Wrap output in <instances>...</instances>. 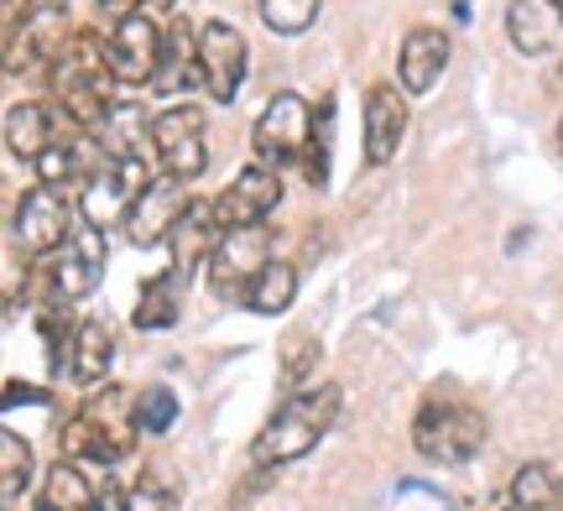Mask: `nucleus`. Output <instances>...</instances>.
I'll use <instances>...</instances> for the list:
<instances>
[{"mask_svg": "<svg viewBox=\"0 0 563 511\" xmlns=\"http://www.w3.org/2000/svg\"><path fill=\"white\" fill-rule=\"evenodd\" d=\"M162 53H167V26H157L152 11H136V16L115 21V32L104 42V63L115 84H152L162 74Z\"/></svg>", "mask_w": 563, "mask_h": 511, "instance_id": "nucleus-6", "label": "nucleus"}, {"mask_svg": "<svg viewBox=\"0 0 563 511\" xmlns=\"http://www.w3.org/2000/svg\"><path fill=\"white\" fill-rule=\"evenodd\" d=\"M152 157L167 178L199 184L209 146H203V110L199 104H167L162 115H152Z\"/></svg>", "mask_w": 563, "mask_h": 511, "instance_id": "nucleus-5", "label": "nucleus"}, {"mask_svg": "<svg viewBox=\"0 0 563 511\" xmlns=\"http://www.w3.org/2000/svg\"><path fill=\"white\" fill-rule=\"evenodd\" d=\"M220 220H214V204H203V199H194V204L183 209V220L173 225V235H167V256H173V271L178 277H188L199 262H209L214 256V246H220Z\"/></svg>", "mask_w": 563, "mask_h": 511, "instance_id": "nucleus-20", "label": "nucleus"}, {"mask_svg": "<svg viewBox=\"0 0 563 511\" xmlns=\"http://www.w3.org/2000/svg\"><path fill=\"white\" fill-rule=\"evenodd\" d=\"M334 418H340V387L334 381L292 391L262 423V433L251 438V465L256 470H282V465H292L302 454H313L323 444V433L334 429Z\"/></svg>", "mask_w": 563, "mask_h": 511, "instance_id": "nucleus-1", "label": "nucleus"}, {"mask_svg": "<svg viewBox=\"0 0 563 511\" xmlns=\"http://www.w3.org/2000/svg\"><path fill=\"white\" fill-rule=\"evenodd\" d=\"M553 5H559V11H563V0H553Z\"/></svg>", "mask_w": 563, "mask_h": 511, "instance_id": "nucleus-39", "label": "nucleus"}, {"mask_svg": "<svg viewBox=\"0 0 563 511\" xmlns=\"http://www.w3.org/2000/svg\"><path fill=\"white\" fill-rule=\"evenodd\" d=\"M485 412L464 397H428L412 418V449L428 465H470L485 449Z\"/></svg>", "mask_w": 563, "mask_h": 511, "instance_id": "nucleus-3", "label": "nucleus"}, {"mask_svg": "<svg viewBox=\"0 0 563 511\" xmlns=\"http://www.w3.org/2000/svg\"><path fill=\"white\" fill-rule=\"evenodd\" d=\"M449 32L443 26H412L397 47V79H402L407 95H433V84L443 79L449 68Z\"/></svg>", "mask_w": 563, "mask_h": 511, "instance_id": "nucleus-17", "label": "nucleus"}, {"mask_svg": "<svg viewBox=\"0 0 563 511\" xmlns=\"http://www.w3.org/2000/svg\"><path fill=\"white\" fill-rule=\"evenodd\" d=\"M95 136L104 142V152H110L115 163H146V152H152V121H146V110H141L136 100L110 104Z\"/></svg>", "mask_w": 563, "mask_h": 511, "instance_id": "nucleus-21", "label": "nucleus"}, {"mask_svg": "<svg viewBox=\"0 0 563 511\" xmlns=\"http://www.w3.org/2000/svg\"><path fill=\"white\" fill-rule=\"evenodd\" d=\"M559 146H563V115H559Z\"/></svg>", "mask_w": 563, "mask_h": 511, "instance_id": "nucleus-37", "label": "nucleus"}, {"mask_svg": "<svg viewBox=\"0 0 563 511\" xmlns=\"http://www.w3.org/2000/svg\"><path fill=\"white\" fill-rule=\"evenodd\" d=\"M266 251H272V235L266 225H245V230H224L214 256H209V287L214 298H245L251 282L266 271Z\"/></svg>", "mask_w": 563, "mask_h": 511, "instance_id": "nucleus-9", "label": "nucleus"}, {"mask_svg": "<svg viewBox=\"0 0 563 511\" xmlns=\"http://www.w3.org/2000/svg\"><path fill=\"white\" fill-rule=\"evenodd\" d=\"M194 184H183V178H152V184L136 193V204L125 209V241L141 251H152V246H167V235H173V225L183 220V209L194 204V193H188Z\"/></svg>", "mask_w": 563, "mask_h": 511, "instance_id": "nucleus-8", "label": "nucleus"}, {"mask_svg": "<svg viewBox=\"0 0 563 511\" xmlns=\"http://www.w3.org/2000/svg\"><path fill=\"white\" fill-rule=\"evenodd\" d=\"M11 230L26 246V256H53V251L74 235V209H68V188L37 184L16 199V214H11Z\"/></svg>", "mask_w": 563, "mask_h": 511, "instance_id": "nucleus-7", "label": "nucleus"}, {"mask_svg": "<svg viewBox=\"0 0 563 511\" xmlns=\"http://www.w3.org/2000/svg\"><path fill=\"white\" fill-rule=\"evenodd\" d=\"M319 5L323 0H256L266 32H277V37H298V32H308V26L319 21Z\"/></svg>", "mask_w": 563, "mask_h": 511, "instance_id": "nucleus-30", "label": "nucleus"}, {"mask_svg": "<svg viewBox=\"0 0 563 511\" xmlns=\"http://www.w3.org/2000/svg\"><path fill=\"white\" fill-rule=\"evenodd\" d=\"M329 152H334V95L313 110V136H308V152L298 163L308 188H329Z\"/></svg>", "mask_w": 563, "mask_h": 511, "instance_id": "nucleus-28", "label": "nucleus"}, {"mask_svg": "<svg viewBox=\"0 0 563 511\" xmlns=\"http://www.w3.org/2000/svg\"><path fill=\"white\" fill-rule=\"evenodd\" d=\"M125 511H178V496H173V486H162V480H141V486H131L125 491Z\"/></svg>", "mask_w": 563, "mask_h": 511, "instance_id": "nucleus-32", "label": "nucleus"}, {"mask_svg": "<svg viewBox=\"0 0 563 511\" xmlns=\"http://www.w3.org/2000/svg\"><path fill=\"white\" fill-rule=\"evenodd\" d=\"M95 501H100V491L89 486L79 459H58L37 491V511H95Z\"/></svg>", "mask_w": 563, "mask_h": 511, "instance_id": "nucleus-23", "label": "nucleus"}, {"mask_svg": "<svg viewBox=\"0 0 563 511\" xmlns=\"http://www.w3.org/2000/svg\"><path fill=\"white\" fill-rule=\"evenodd\" d=\"M563 501V475L543 459H532L511 475V507L517 511H553Z\"/></svg>", "mask_w": 563, "mask_h": 511, "instance_id": "nucleus-26", "label": "nucleus"}, {"mask_svg": "<svg viewBox=\"0 0 563 511\" xmlns=\"http://www.w3.org/2000/svg\"><path fill=\"white\" fill-rule=\"evenodd\" d=\"M104 5V16H115V21H125V16H136V11H146V0H100Z\"/></svg>", "mask_w": 563, "mask_h": 511, "instance_id": "nucleus-35", "label": "nucleus"}, {"mask_svg": "<svg viewBox=\"0 0 563 511\" xmlns=\"http://www.w3.org/2000/svg\"><path fill=\"white\" fill-rule=\"evenodd\" d=\"M214 204V220L220 230H245V225H266V214L282 204V167H266V163H251L235 173V184L220 188Z\"/></svg>", "mask_w": 563, "mask_h": 511, "instance_id": "nucleus-11", "label": "nucleus"}, {"mask_svg": "<svg viewBox=\"0 0 563 511\" xmlns=\"http://www.w3.org/2000/svg\"><path fill=\"white\" fill-rule=\"evenodd\" d=\"M21 397H26V402H47V391H37V387H21V381H5V408H16Z\"/></svg>", "mask_w": 563, "mask_h": 511, "instance_id": "nucleus-34", "label": "nucleus"}, {"mask_svg": "<svg viewBox=\"0 0 563 511\" xmlns=\"http://www.w3.org/2000/svg\"><path fill=\"white\" fill-rule=\"evenodd\" d=\"M292 298H298V266L266 262V271L251 282V292H245V308L262 313V319H277V313L292 308Z\"/></svg>", "mask_w": 563, "mask_h": 511, "instance_id": "nucleus-24", "label": "nucleus"}, {"mask_svg": "<svg viewBox=\"0 0 563 511\" xmlns=\"http://www.w3.org/2000/svg\"><path fill=\"white\" fill-rule=\"evenodd\" d=\"M136 402L131 391L110 387V391H95L89 402L79 408V418L63 429V459H79V465H115L125 454L136 449Z\"/></svg>", "mask_w": 563, "mask_h": 511, "instance_id": "nucleus-2", "label": "nucleus"}, {"mask_svg": "<svg viewBox=\"0 0 563 511\" xmlns=\"http://www.w3.org/2000/svg\"><path fill=\"white\" fill-rule=\"evenodd\" d=\"M110 366H115V329L104 319H84L68 340V381L79 391H100Z\"/></svg>", "mask_w": 563, "mask_h": 511, "instance_id": "nucleus-19", "label": "nucleus"}, {"mask_svg": "<svg viewBox=\"0 0 563 511\" xmlns=\"http://www.w3.org/2000/svg\"><path fill=\"white\" fill-rule=\"evenodd\" d=\"M79 125L63 115L58 104H37V100H26V104H11L5 110V152L16 157V163H32L37 167L47 152L58 142H68Z\"/></svg>", "mask_w": 563, "mask_h": 511, "instance_id": "nucleus-15", "label": "nucleus"}, {"mask_svg": "<svg viewBox=\"0 0 563 511\" xmlns=\"http://www.w3.org/2000/svg\"><path fill=\"white\" fill-rule=\"evenodd\" d=\"M146 11L157 16V11H178V0H146Z\"/></svg>", "mask_w": 563, "mask_h": 511, "instance_id": "nucleus-36", "label": "nucleus"}, {"mask_svg": "<svg viewBox=\"0 0 563 511\" xmlns=\"http://www.w3.org/2000/svg\"><path fill=\"white\" fill-rule=\"evenodd\" d=\"M104 277V230L79 220L74 235L53 251V303H84Z\"/></svg>", "mask_w": 563, "mask_h": 511, "instance_id": "nucleus-10", "label": "nucleus"}, {"mask_svg": "<svg viewBox=\"0 0 563 511\" xmlns=\"http://www.w3.org/2000/svg\"><path fill=\"white\" fill-rule=\"evenodd\" d=\"M319 340L308 334V329H292L287 340H282V360H277V376H282V387H287V397L292 391H308V381L319 376Z\"/></svg>", "mask_w": 563, "mask_h": 511, "instance_id": "nucleus-27", "label": "nucleus"}, {"mask_svg": "<svg viewBox=\"0 0 563 511\" xmlns=\"http://www.w3.org/2000/svg\"><path fill=\"white\" fill-rule=\"evenodd\" d=\"M559 84H563V63H559Z\"/></svg>", "mask_w": 563, "mask_h": 511, "instance_id": "nucleus-38", "label": "nucleus"}, {"mask_svg": "<svg viewBox=\"0 0 563 511\" xmlns=\"http://www.w3.org/2000/svg\"><path fill=\"white\" fill-rule=\"evenodd\" d=\"M506 37L522 58H548L563 47V11L553 0H511L506 5Z\"/></svg>", "mask_w": 563, "mask_h": 511, "instance_id": "nucleus-18", "label": "nucleus"}, {"mask_svg": "<svg viewBox=\"0 0 563 511\" xmlns=\"http://www.w3.org/2000/svg\"><path fill=\"white\" fill-rule=\"evenodd\" d=\"M32 475H37V454L32 444L21 438V433H0V507H16L26 486H32Z\"/></svg>", "mask_w": 563, "mask_h": 511, "instance_id": "nucleus-25", "label": "nucleus"}, {"mask_svg": "<svg viewBox=\"0 0 563 511\" xmlns=\"http://www.w3.org/2000/svg\"><path fill=\"white\" fill-rule=\"evenodd\" d=\"M152 184L146 178V163H110L100 167V173H89L79 188V220H89V225H115V220H125V209L136 204V193Z\"/></svg>", "mask_w": 563, "mask_h": 511, "instance_id": "nucleus-14", "label": "nucleus"}, {"mask_svg": "<svg viewBox=\"0 0 563 511\" xmlns=\"http://www.w3.org/2000/svg\"><path fill=\"white\" fill-rule=\"evenodd\" d=\"M412 125V110H407V89L397 84H371L365 89V163L386 167L397 152H402V136Z\"/></svg>", "mask_w": 563, "mask_h": 511, "instance_id": "nucleus-16", "label": "nucleus"}, {"mask_svg": "<svg viewBox=\"0 0 563 511\" xmlns=\"http://www.w3.org/2000/svg\"><path fill=\"white\" fill-rule=\"evenodd\" d=\"M178 271H162V277H152L146 282V292H141L136 313H131V324L136 329H167L173 319H178Z\"/></svg>", "mask_w": 563, "mask_h": 511, "instance_id": "nucleus-29", "label": "nucleus"}, {"mask_svg": "<svg viewBox=\"0 0 563 511\" xmlns=\"http://www.w3.org/2000/svg\"><path fill=\"white\" fill-rule=\"evenodd\" d=\"M136 423L141 433H167L173 423H178V397H173V387H146L136 397Z\"/></svg>", "mask_w": 563, "mask_h": 511, "instance_id": "nucleus-31", "label": "nucleus"}, {"mask_svg": "<svg viewBox=\"0 0 563 511\" xmlns=\"http://www.w3.org/2000/svg\"><path fill=\"white\" fill-rule=\"evenodd\" d=\"M203 89L199 74V32L188 21H173L167 26V53H162V74L152 79V95H183V89Z\"/></svg>", "mask_w": 563, "mask_h": 511, "instance_id": "nucleus-22", "label": "nucleus"}, {"mask_svg": "<svg viewBox=\"0 0 563 511\" xmlns=\"http://www.w3.org/2000/svg\"><path fill=\"white\" fill-rule=\"evenodd\" d=\"M308 136H313V104L282 89L272 100L262 104V115L251 125V146H256V163L266 167H287V163H302L308 152Z\"/></svg>", "mask_w": 563, "mask_h": 511, "instance_id": "nucleus-4", "label": "nucleus"}, {"mask_svg": "<svg viewBox=\"0 0 563 511\" xmlns=\"http://www.w3.org/2000/svg\"><path fill=\"white\" fill-rule=\"evenodd\" d=\"M68 42H74L68 5H37L32 21L5 42V79H21V74H32V68H53Z\"/></svg>", "mask_w": 563, "mask_h": 511, "instance_id": "nucleus-13", "label": "nucleus"}, {"mask_svg": "<svg viewBox=\"0 0 563 511\" xmlns=\"http://www.w3.org/2000/svg\"><path fill=\"white\" fill-rule=\"evenodd\" d=\"M245 37L230 26V21H203L199 26V74H203V89L214 104H235L245 84Z\"/></svg>", "mask_w": 563, "mask_h": 511, "instance_id": "nucleus-12", "label": "nucleus"}, {"mask_svg": "<svg viewBox=\"0 0 563 511\" xmlns=\"http://www.w3.org/2000/svg\"><path fill=\"white\" fill-rule=\"evenodd\" d=\"M32 11H37V0H0V26H5V42L32 21Z\"/></svg>", "mask_w": 563, "mask_h": 511, "instance_id": "nucleus-33", "label": "nucleus"}]
</instances>
